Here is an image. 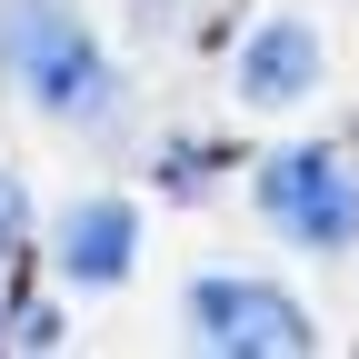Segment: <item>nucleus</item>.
<instances>
[{
	"instance_id": "nucleus-4",
	"label": "nucleus",
	"mask_w": 359,
	"mask_h": 359,
	"mask_svg": "<svg viewBox=\"0 0 359 359\" xmlns=\"http://www.w3.org/2000/svg\"><path fill=\"white\" fill-rule=\"evenodd\" d=\"M50 269L70 290H120L130 269H140V200H120V190L70 200L60 230H50Z\"/></svg>"
},
{
	"instance_id": "nucleus-7",
	"label": "nucleus",
	"mask_w": 359,
	"mask_h": 359,
	"mask_svg": "<svg viewBox=\"0 0 359 359\" xmlns=\"http://www.w3.org/2000/svg\"><path fill=\"white\" fill-rule=\"evenodd\" d=\"M11 339H20V349H60V309H20Z\"/></svg>"
},
{
	"instance_id": "nucleus-2",
	"label": "nucleus",
	"mask_w": 359,
	"mask_h": 359,
	"mask_svg": "<svg viewBox=\"0 0 359 359\" xmlns=\"http://www.w3.org/2000/svg\"><path fill=\"white\" fill-rule=\"evenodd\" d=\"M250 200H259L269 230H280L290 250H309V259L359 250V170H349V150H320V140L269 150L259 180H250Z\"/></svg>"
},
{
	"instance_id": "nucleus-1",
	"label": "nucleus",
	"mask_w": 359,
	"mask_h": 359,
	"mask_svg": "<svg viewBox=\"0 0 359 359\" xmlns=\"http://www.w3.org/2000/svg\"><path fill=\"white\" fill-rule=\"evenodd\" d=\"M0 80L40 120L90 130V140H110L130 120V80L100 50V30L80 20V0H0Z\"/></svg>"
},
{
	"instance_id": "nucleus-5",
	"label": "nucleus",
	"mask_w": 359,
	"mask_h": 359,
	"mask_svg": "<svg viewBox=\"0 0 359 359\" xmlns=\"http://www.w3.org/2000/svg\"><path fill=\"white\" fill-rule=\"evenodd\" d=\"M320 30H309L299 11H269L250 40H240V60H230V80H240V100L250 110H299L309 90H320Z\"/></svg>"
},
{
	"instance_id": "nucleus-6",
	"label": "nucleus",
	"mask_w": 359,
	"mask_h": 359,
	"mask_svg": "<svg viewBox=\"0 0 359 359\" xmlns=\"http://www.w3.org/2000/svg\"><path fill=\"white\" fill-rule=\"evenodd\" d=\"M20 250H30V190H20V170H0V269Z\"/></svg>"
},
{
	"instance_id": "nucleus-8",
	"label": "nucleus",
	"mask_w": 359,
	"mask_h": 359,
	"mask_svg": "<svg viewBox=\"0 0 359 359\" xmlns=\"http://www.w3.org/2000/svg\"><path fill=\"white\" fill-rule=\"evenodd\" d=\"M0 349H11V320H0Z\"/></svg>"
},
{
	"instance_id": "nucleus-3",
	"label": "nucleus",
	"mask_w": 359,
	"mask_h": 359,
	"mask_svg": "<svg viewBox=\"0 0 359 359\" xmlns=\"http://www.w3.org/2000/svg\"><path fill=\"white\" fill-rule=\"evenodd\" d=\"M180 330L200 349H219V359H299V349H320L309 309L280 280H250V269H200L180 290Z\"/></svg>"
}]
</instances>
